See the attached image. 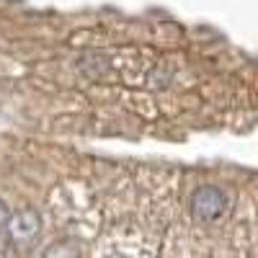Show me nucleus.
<instances>
[{
	"mask_svg": "<svg viewBox=\"0 0 258 258\" xmlns=\"http://www.w3.org/2000/svg\"><path fill=\"white\" fill-rule=\"evenodd\" d=\"M191 214L202 225H214L227 214V194L220 186L204 183L191 197Z\"/></svg>",
	"mask_w": 258,
	"mask_h": 258,
	"instance_id": "f257e3e1",
	"label": "nucleus"
},
{
	"mask_svg": "<svg viewBox=\"0 0 258 258\" xmlns=\"http://www.w3.org/2000/svg\"><path fill=\"white\" fill-rule=\"evenodd\" d=\"M6 240L11 245H31L39 235H41V217L36 209H21L16 214H11L6 227Z\"/></svg>",
	"mask_w": 258,
	"mask_h": 258,
	"instance_id": "f03ea898",
	"label": "nucleus"
},
{
	"mask_svg": "<svg viewBox=\"0 0 258 258\" xmlns=\"http://www.w3.org/2000/svg\"><path fill=\"white\" fill-rule=\"evenodd\" d=\"M39 258H83V253L75 240H57L41 250Z\"/></svg>",
	"mask_w": 258,
	"mask_h": 258,
	"instance_id": "7ed1b4c3",
	"label": "nucleus"
},
{
	"mask_svg": "<svg viewBox=\"0 0 258 258\" xmlns=\"http://www.w3.org/2000/svg\"><path fill=\"white\" fill-rule=\"evenodd\" d=\"M8 217H11V212H8V204H6L3 199H0V232H3V227H6Z\"/></svg>",
	"mask_w": 258,
	"mask_h": 258,
	"instance_id": "20e7f679",
	"label": "nucleus"
}]
</instances>
